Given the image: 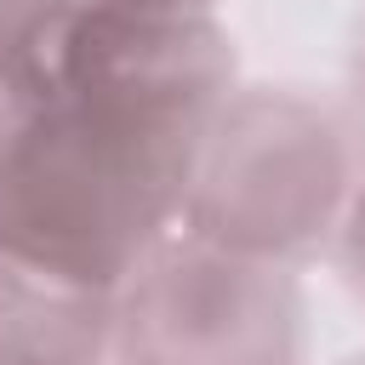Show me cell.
<instances>
[{
  "mask_svg": "<svg viewBox=\"0 0 365 365\" xmlns=\"http://www.w3.org/2000/svg\"><path fill=\"white\" fill-rule=\"evenodd\" d=\"M234 46L211 11L0 0V251L97 297L182 217Z\"/></svg>",
  "mask_w": 365,
  "mask_h": 365,
  "instance_id": "6da1fadb",
  "label": "cell"
},
{
  "mask_svg": "<svg viewBox=\"0 0 365 365\" xmlns=\"http://www.w3.org/2000/svg\"><path fill=\"white\" fill-rule=\"evenodd\" d=\"M348 125L291 86H228L205 120L177 228L279 268L331 245L354 194Z\"/></svg>",
  "mask_w": 365,
  "mask_h": 365,
  "instance_id": "7a4b0ae2",
  "label": "cell"
},
{
  "mask_svg": "<svg viewBox=\"0 0 365 365\" xmlns=\"http://www.w3.org/2000/svg\"><path fill=\"white\" fill-rule=\"evenodd\" d=\"M302 285L291 268L171 228L108 297L120 365H297Z\"/></svg>",
  "mask_w": 365,
  "mask_h": 365,
  "instance_id": "3957f363",
  "label": "cell"
},
{
  "mask_svg": "<svg viewBox=\"0 0 365 365\" xmlns=\"http://www.w3.org/2000/svg\"><path fill=\"white\" fill-rule=\"evenodd\" d=\"M108 297L0 251V365H103Z\"/></svg>",
  "mask_w": 365,
  "mask_h": 365,
  "instance_id": "277c9868",
  "label": "cell"
},
{
  "mask_svg": "<svg viewBox=\"0 0 365 365\" xmlns=\"http://www.w3.org/2000/svg\"><path fill=\"white\" fill-rule=\"evenodd\" d=\"M331 245H336V262L348 274V291L365 302V177H354V194L342 205V222H336Z\"/></svg>",
  "mask_w": 365,
  "mask_h": 365,
  "instance_id": "5b68a950",
  "label": "cell"
},
{
  "mask_svg": "<svg viewBox=\"0 0 365 365\" xmlns=\"http://www.w3.org/2000/svg\"><path fill=\"white\" fill-rule=\"evenodd\" d=\"M148 6H171V11H211V17H217V6H222V0H148Z\"/></svg>",
  "mask_w": 365,
  "mask_h": 365,
  "instance_id": "8992f818",
  "label": "cell"
},
{
  "mask_svg": "<svg viewBox=\"0 0 365 365\" xmlns=\"http://www.w3.org/2000/svg\"><path fill=\"white\" fill-rule=\"evenodd\" d=\"M348 365H365V354H359V359H348Z\"/></svg>",
  "mask_w": 365,
  "mask_h": 365,
  "instance_id": "52a82bcc",
  "label": "cell"
}]
</instances>
